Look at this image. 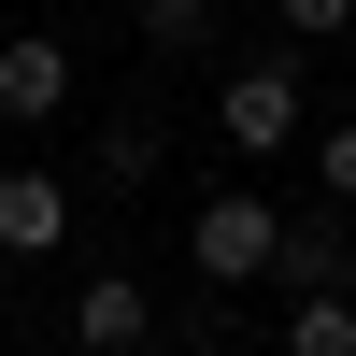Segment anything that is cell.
I'll list each match as a JSON object with an SVG mask.
<instances>
[{"instance_id":"obj_1","label":"cell","mask_w":356,"mask_h":356,"mask_svg":"<svg viewBox=\"0 0 356 356\" xmlns=\"http://www.w3.org/2000/svg\"><path fill=\"white\" fill-rule=\"evenodd\" d=\"M214 129H228V157L243 171H285L314 143V100H300V57H243V72L214 86Z\"/></svg>"},{"instance_id":"obj_2","label":"cell","mask_w":356,"mask_h":356,"mask_svg":"<svg viewBox=\"0 0 356 356\" xmlns=\"http://www.w3.org/2000/svg\"><path fill=\"white\" fill-rule=\"evenodd\" d=\"M186 271L200 285H257V271H285V200L271 186H214L186 214Z\"/></svg>"},{"instance_id":"obj_3","label":"cell","mask_w":356,"mask_h":356,"mask_svg":"<svg viewBox=\"0 0 356 356\" xmlns=\"http://www.w3.org/2000/svg\"><path fill=\"white\" fill-rule=\"evenodd\" d=\"M0 114H15V129L72 114V43H57V29H15V43H0Z\"/></svg>"},{"instance_id":"obj_4","label":"cell","mask_w":356,"mask_h":356,"mask_svg":"<svg viewBox=\"0 0 356 356\" xmlns=\"http://www.w3.org/2000/svg\"><path fill=\"white\" fill-rule=\"evenodd\" d=\"M143 328H157L143 271H86V285H72V342H86V356H143Z\"/></svg>"},{"instance_id":"obj_5","label":"cell","mask_w":356,"mask_h":356,"mask_svg":"<svg viewBox=\"0 0 356 356\" xmlns=\"http://www.w3.org/2000/svg\"><path fill=\"white\" fill-rule=\"evenodd\" d=\"M57 243H72V186H57L43 157L0 171V257H57Z\"/></svg>"},{"instance_id":"obj_6","label":"cell","mask_w":356,"mask_h":356,"mask_svg":"<svg viewBox=\"0 0 356 356\" xmlns=\"http://www.w3.org/2000/svg\"><path fill=\"white\" fill-rule=\"evenodd\" d=\"M285 285H356V243H342V200L285 214Z\"/></svg>"},{"instance_id":"obj_7","label":"cell","mask_w":356,"mask_h":356,"mask_svg":"<svg viewBox=\"0 0 356 356\" xmlns=\"http://www.w3.org/2000/svg\"><path fill=\"white\" fill-rule=\"evenodd\" d=\"M285 356H356V285H300L285 300Z\"/></svg>"},{"instance_id":"obj_8","label":"cell","mask_w":356,"mask_h":356,"mask_svg":"<svg viewBox=\"0 0 356 356\" xmlns=\"http://www.w3.org/2000/svg\"><path fill=\"white\" fill-rule=\"evenodd\" d=\"M86 171H100V186H129V200H143V186H157V129H143V114H114V129L86 143Z\"/></svg>"},{"instance_id":"obj_9","label":"cell","mask_w":356,"mask_h":356,"mask_svg":"<svg viewBox=\"0 0 356 356\" xmlns=\"http://www.w3.org/2000/svg\"><path fill=\"white\" fill-rule=\"evenodd\" d=\"M300 171H314V200H342V214H356V114H342V129H314V143H300Z\"/></svg>"},{"instance_id":"obj_10","label":"cell","mask_w":356,"mask_h":356,"mask_svg":"<svg viewBox=\"0 0 356 356\" xmlns=\"http://www.w3.org/2000/svg\"><path fill=\"white\" fill-rule=\"evenodd\" d=\"M214 15H228V0H143V43L186 57V43H214Z\"/></svg>"},{"instance_id":"obj_11","label":"cell","mask_w":356,"mask_h":356,"mask_svg":"<svg viewBox=\"0 0 356 356\" xmlns=\"http://www.w3.org/2000/svg\"><path fill=\"white\" fill-rule=\"evenodd\" d=\"M271 29H285V43H342V29H356V0H271Z\"/></svg>"},{"instance_id":"obj_12","label":"cell","mask_w":356,"mask_h":356,"mask_svg":"<svg viewBox=\"0 0 356 356\" xmlns=\"http://www.w3.org/2000/svg\"><path fill=\"white\" fill-rule=\"evenodd\" d=\"M171 356H214V342H171Z\"/></svg>"},{"instance_id":"obj_13","label":"cell","mask_w":356,"mask_h":356,"mask_svg":"<svg viewBox=\"0 0 356 356\" xmlns=\"http://www.w3.org/2000/svg\"><path fill=\"white\" fill-rule=\"evenodd\" d=\"M72 356H86V342H72Z\"/></svg>"}]
</instances>
